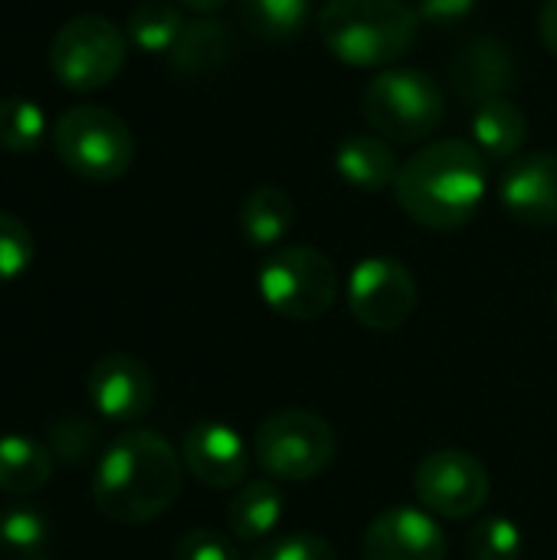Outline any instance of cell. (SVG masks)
I'll use <instances>...</instances> for the list:
<instances>
[{"mask_svg": "<svg viewBox=\"0 0 557 560\" xmlns=\"http://www.w3.org/2000/svg\"><path fill=\"white\" fill-rule=\"evenodd\" d=\"M450 89L456 98L469 105H483L492 98H509L519 82L515 52L509 43L496 36H476L450 56Z\"/></svg>", "mask_w": 557, "mask_h": 560, "instance_id": "obj_14", "label": "cell"}, {"mask_svg": "<svg viewBox=\"0 0 557 560\" xmlns=\"http://www.w3.org/2000/svg\"><path fill=\"white\" fill-rule=\"evenodd\" d=\"M338 456V436L332 423L312 410H276L253 436L256 466L276 482H312Z\"/></svg>", "mask_w": 557, "mask_h": 560, "instance_id": "obj_6", "label": "cell"}, {"mask_svg": "<svg viewBox=\"0 0 557 560\" xmlns=\"http://www.w3.org/2000/svg\"><path fill=\"white\" fill-rule=\"evenodd\" d=\"M414 492L430 515L463 522L486 509L492 479L479 456L466 450H433L414 469Z\"/></svg>", "mask_w": 557, "mask_h": 560, "instance_id": "obj_9", "label": "cell"}, {"mask_svg": "<svg viewBox=\"0 0 557 560\" xmlns=\"http://www.w3.org/2000/svg\"><path fill=\"white\" fill-rule=\"evenodd\" d=\"M259 299L289 322L322 318L341 289L335 262L312 246H279L256 272Z\"/></svg>", "mask_w": 557, "mask_h": 560, "instance_id": "obj_7", "label": "cell"}, {"mask_svg": "<svg viewBox=\"0 0 557 560\" xmlns=\"http://www.w3.org/2000/svg\"><path fill=\"white\" fill-rule=\"evenodd\" d=\"M538 36L557 56V0H545V7L538 13Z\"/></svg>", "mask_w": 557, "mask_h": 560, "instance_id": "obj_32", "label": "cell"}, {"mask_svg": "<svg viewBox=\"0 0 557 560\" xmlns=\"http://www.w3.org/2000/svg\"><path fill=\"white\" fill-rule=\"evenodd\" d=\"M53 453L46 443L10 433L0 436V492L7 495H33L39 489H46V482L53 479Z\"/></svg>", "mask_w": 557, "mask_h": 560, "instance_id": "obj_21", "label": "cell"}, {"mask_svg": "<svg viewBox=\"0 0 557 560\" xmlns=\"http://www.w3.org/2000/svg\"><path fill=\"white\" fill-rule=\"evenodd\" d=\"M240 233L256 249H279V243L295 226V203L292 197L276 184H256L236 213Z\"/></svg>", "mask_w": 557, "mask_h": 560, "instance_id": "obj_19", "label": "cell"}, {"mask_svg": "<svg viewBox=\"0 0 557 560\" xmlns=\"http://www.w3.org/2000/svg\"><path fill=\"white\" fill-rule=\"evenodd\" d=\"M522 528L506 515H483L466 538L469 560H522Z\"/></svg>", "mask_w": 557, "mask_h": 560, "instance_id": "obj_26", "label": "cell"}, {"mask_svg": "<svg viewBox=\"0 0 557 560\" xmlns=\"http://www.w3.org/2000/svg\"><path fill=\"white\" fill-rule=\"evenodd\" d=\"M184 30V13L174 0H141L125 20V36L151 56H167Z\"/></svg>", "mask_w": 557, "mask_h": 560, "instance_id": "obj_22", "label": "cell"}, {"mask_svg": "<svg viewBox=\"0 0 557 560\" xmlns=\"http://www.w3.org/2000/svg\"><path fill=\"white\" fill-rule=\"evenodd\" d=\"M177 7H187V10H194V13H200V16H213V13H220L230 0H174Z\"/></svg>", "mask_w": 557, "mask_h": 560, "instance_id": "obj_33", "label": "cell"}, {"mask_svg": "<svg viewBox=\"0 0 557 560\" xmlns=\"http://www.w3.org/2000/svg\"><path fill=\"white\" fill-rule=\"evenodd\" d=\"M479 0H417L420 23L433 30H456L476 13Z\"/></svg>", "mask_w": 557, "mask_h": 560, "instance_id": "obj_31", "label": "cell"}, {"mask_svg": "<svg viewBox=\"0 0 557 560\" xmlns=\"http://www.w3.org/2000/svg\"><path fill=\"white\" fill-rule=\"evenodd\" d=\"M33 253L36 246H33L30 226L20 217L0 210V285L20 279L30 269Z\"/></svg>", "mask_w": 557, "mask_h": 560, "instance_id": "obj_28", "label": "cell"}, {"mask_svg": "<svg viewBox=\"0 0 557 560\" xmlns=\"http://www.w3.org/2000/svg\"><path fill=\"white\" fill-rule=\"evenodd\" d=\"M184 459L151 430H125L95 463L92 502L115 525H148L181 495Z\"/></svg>", "mask_w": 557, "mask_h": 560, "instance_id": "obj_1", "label": "cell"}, {"mask_svg": "<svg viewBox=\"0 0 557 560\" xmlns=\"http://www.w3.org/2000/svg\"><path fill=\"white\" fill-rule=\"evenodd\" d=\"M46 446H49L53 459L79 466V463H85L98 450V430L89 420L69 413V417H59V420L49 423Z\"/></svg>", "mask_w": 557, "mask_h": 560, "instance_id": "obj_27", "label": "cell"}, {"mask_svg": "<svg viewBox=\"0 0 557 560\" xmlns=\"http://www.w3.org/2000/svg\"><path fill=\"white\" fill-rule=\"evenodd\" d=\"M555 312H557V295H555Z\"/></svg>", "mask_w": 557, "mask_h": 560, "instance_id": "obj_35", "label": "cell"}, {"mask_svg": "<svg viewBox=\"0 0 557 560\" xmlns=\"http://www.w3.org/2000/svg\"><path fill=\"white\" fill-rule=\"evenodd\" d=\"M243 26L269 43H286L305 33L312 3L309 0H240Z\"/></svg>", "mask_w": 557, "mask_h": 560, "instance_id": "obj_23", "label": "cell"}, {"mask_svg": "<svg viewBox=\"0 0 557 560\" xmlns=\"http://www.w3.org/2000/svg\"><path fill=\"white\" fill-rule=\"evenodd\" d=\"M128 56V36L98 13H82L62 23L49 43V69L59 85L95 92L115 82Z\"/></svg>", "mask_w": 557, "mask_h": 560, "instance_id": "obj_8", "label": "cell"}, {"mask_svg": "<svg viewBox=\"0 0 557 560\" xmlns=\"http://www.w3.org/2000/svg\"><path fill=\"white\" fill-rule=\"evenodd\" d=\"M420 26L417 7L407 0H325L318 13L325 49L358 69L391 66L407 56Z\"/></svg>", "mask_w": 557, "mask_h": 560, "instance_id": "obj_3", "label": "cell"}, {"mask_svg": "<svg viewBox=\"0 0 557 560\" xmlns=\"http://www.w3.org/2000/svg\"><path fill=\"white\" fill-rule=\"evenodd\" d=\"M335 171L338 177L364 194H381L397 184L401 161L387 138L381 135H351L335 151Z\"/></svg>", "mask_w": 557, "mask_h": 560, "instance_id": "obj_17", "label": "cell"}, {"mask_svg": "<svg viewBox=\"0 0 557 560\" xmlns=\"http://www.w3.org/2000/svg\"><path fill=\"white\" fill-rule=\"evenodd\" d=\"M181 459L187 472L210 489H240L250 472V450L243 436L220 420L194 423L181 440Z\"/></svg>", "mask_w": 557, "mask_h": 560, "instance_id": "obj_15", "label": "cell"}, {"mask_svg": "<svg viewBox=\"0 0 557 560\" xmlns=\"http://www.w3.org/2000/svg\"><path fill=\"white\" fill-rule=\"evenodd\" d=\"M174 560H240V551L227 535H217L210 528H197L177 541Z\"/></svg>", "mask_w": 557, "mask_h": 560, "instance_id": "obj_30", "label": "cell"}, {"mask_svg": "<svg viewBox=\"0 0 557 560\" xmlns=\"http://www.w3.org/2000/svg\"><path fill=\"white\" fill-rule=\"evenodd\" d=\"M499 200L522 226H557V154L522 151L519 158H512L499 180Z\"/></svg>", "mask_w": 557, "mask_h": 560, "instance_id": "obj_13", "label": "cell"}, {"mask_svg": "<svg viewBox=\"0 0 557 560\" xmlns=\"http://www.w3.org/2000/svg\"><path fill=\"white\" fill-rule=\"evenodd\" d=\"M361 112L374 135L397 144H417L443 128L446 95L430 72L384 69L364 85Z\"/></svg>", "mask_w": 557, "mask_h": 560, "instance_id": "obj_4", "label": "cell"}, {"mask_svg": "<svg viewBox=\"0 0 557 560\" xmlns=\"http://www.w3.org/2000/svg\"><path fill=\"white\" fill-rule=\"evenodd\" d=\"M486 158L473 141L443 138L401 164L394 197L401 210L437 233L466 226L486 197Z\"/></svg>", "mask_w": 557, "mask_h": 560, "instance_id": "obj_2", "label": "cell"}, {"mask_svg": "<svg viewBox=\"0 0 557 560\" xmlns=\"http://www.w3.org/2000/svg\"><path fill=\"white\" fill-rule=\"evenodd\" d=\"M33 560H49V558H33Z\"/></svg>", "mask_w": 557, "mask_h": 560, "instance_id": "obj_34", "label": "cell"}, {"mask_svg": "<svg viewBox=\"0 0 557 560\" xmlns=\"http://www.w3.org/2000/svg\"><path fill=\"white\" fill-rule=\"evenodd\" d=\"M53 148L66 171L92 184L118 180L135 161V138L121 115L102 105H76L59 115Z\"/></svg>", "mask_w": 557, "mask_h": 560, "instance_id": "obj_5", "label": "cell"}, {"mask_svg": "<svg viewBox=\"0 0 557 560\" xmlns=\"http://www.w3.org/2000/svg\"><path fill=\"white\" fill-rule=\"evenodd\" d=\"M85 394L92 407L112 423H135L151 413L158 387L151 368L125 351H112L98 358L89 371Z\"/></svg>", "mask_w": 557, "mask_h": 560, "instance_id": "obj_11", "label": "cell"}, {"mask_svg": "<svg viewBox=\"0 0 557 560\" xmlns=\"http://www.w3.org/2000/svg\"><path fill=\"white\" fill-rule=\"evenodd\" d=\"M282 509H286V499L276 479L266 476V479L243 482L227 509V528L243 545L269 541L282 522Z\"/></svg>", "mask_w": 557, "mask_h": 560, "instance_id": "obj_18", "label": "cell"}, {"mask_svg": "<svg viewBox=\"0 0 557 560\" xmlns=\"http://www.w3.org/2000/svg\"><path fill=\"white\" fill-rule=\"evenodd\" d=\"M49 545V522L36 505H10L0 512V551L10 558H43Z\"/></svg>", "mask_w": 557, "mask_h": 560, "instance_id": "obj_24", "label": "cell"}, {"mask_svg": "<svg viewBox=\"0 0 557 560\" xmlns=\"http://www.w3.org/2000/svg\"><path fill=\"white\" fill-rule=\"evenodd\" d=\"M250 560H338L328 538L315 532H292L269 538Z\"/></svg>", "mask_w": 557, "mask_h": 560, "instance_id": "obj_29", "label": "cell"}, {"mask_svg": "<svg viewBox=\"0 0 557 560\" xmlns=\"http://www.w3.org/2000/svg\"><path fill=\"white\" fill-rule=\"evenodd\" d=\"M46 135V112L23 95L0 98V148L13 154H30Z\"/></svg>", "mask_w": 557, "mask_h": 560, "instance_id": "obj_25", "label": "cell"}, {"mask_svg": "<svg viewBox=\"0 0 557 560\" xmlns=\"http://www.w3.org/2000/svg\"><path fill=\"white\" fill-rule=\"evenodd\" d=\"M348 312L368 331H397L417 312V279L394 256H368L348 276Z\"/></svg>", "mask_w": 557, "mask_h": 560, "instance_id": "obj_10", "label": "cell"}, {"mask_svg": "<svg viewBox=\"0 0 557 560\" xmlns=\"http://www.w3.org/2000/svg\"><path fill=\"white\" fill-rule=\"evenodd\" d=\"M236 56V33L220 16L187 20L174 49L167 52L171 72L181 79H210L220 75Z\"/></svg>", "mask_w": 557, "mask_h": 560, "instance_id": "obj_16", "label": "cell"}, {"mask_svg": "<svg viewBox=\"0 0 557 560\" xmlns=\"http://www.w3.org/2000/svg\"><path fill=\"white\" fill-rule=\"evenodd\" d=\"M361 555L364 560H446V535L427 509L394 505L371 518Z\"/></svg>", "mask_w": 557, "mask_h": 560, "instance_id": "obj_12", "label": "cell"}, {"mask_svg": "<svg viewBox=\"0 0 557 560\" xmlns=\"http://www.w3.org/2000/svg\"><path fill=\"white\" fill-rule=\"evenodd\" d=\"M473 144L483 158L512 161L529 144V118L512 98H492L473 108Z\"/></svg>", "mask_w": 557, "mask_h": 560, "instance_id": "obj_20", "label": "cell"}]
</instances>
